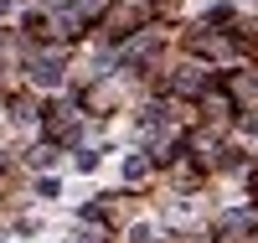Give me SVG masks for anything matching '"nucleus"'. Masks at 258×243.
Instances as JSON below:
<instances>
[{
	"instance_id": "7ed1b4c3",
	"label": "nucleus",
	"mask_w": 258,
	"mask_h": 243,
	"mask_svg": "<svg viewBox=\"0 0 258 243\" xmlns=\"http://www.w3.org/2000/svg\"><path fill=\"white\" fill-rule=\"evenodd\" d=\"M6 11H11V0H0V16H6Z\"/></svg>"
},
{
	"instance_id": "f257e3e1",
	"label": "nucleus",
	"mask_w": 258,
	"mask_h": 243,
	"mask_svg": "<svg viewBox=\"0 0 258 243\" xmlns=\"http://www.w3.org/2000/svg\"><path fill=\"white\" fill-rule=\"evenodd\" d=\"M31 78H36L41 88H57V83H62V62H57V57H36V62H31Z\"/></svg>"
},
{
	"instance_id": "f03ea898",
	"label": "nucleus",
	"mask_w": 258,
	"mask_h": 243,
	"mask_svg": "<svg viewBox=\"0 0 258 243\" xmlns=\"http://www.w3.org/2000/svg\"><path fill=\"white\" fill-rule=\"evenodd\" d=\"M68 6H73V11H98L103 0H68Z\"/></svg>"
}]
</instances>
